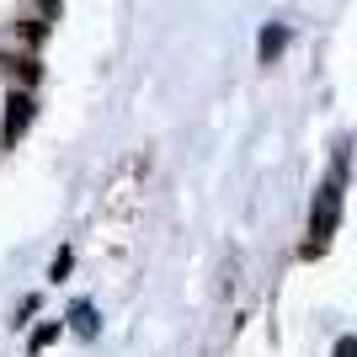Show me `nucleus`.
<instances>
[{
    "label": "nucleus",
    "instance_id": "nucleus-1",
    "mask_svg": "<svg viewBox=\"0 0 357 357\" xmlns=\"http://www.w3.org/2000/svg\"><path fill=\"white\" fill-rule=\"evenodd\" d=\"M336 219H342V181L331 176L326 187H320V197H314V213H310V256H320L331 245Z\"/></svg>",
    "mask_w": 357,
    "mask_h": 357
},
{
    "label": "nucleus",
    "instance_id": "nucleus-2",
    "mask_svg": "<svg viewBox=\"0 0 357 357\" xmlns=\"http://www.w3.org/2000/svg\"><path fill=\"white\" fill-rule=\"evenodd\" d=\"M27 123H32V96H22V91H16L11 102H6V128H0V139H6V144H16Z\"/></svg>",
    "mask_w": 357,
    "mask_h": 357
},
{
    "label": "nucleus",
    "instance_id": "nucleus-3",
    "mask_svg": "<svg viewBox=\"0 0 357 357\" xmlns=\"http://www.w3.org/2000/svg\"><path fill=\"white\" fill-rule=\"evenodd\" d=\"M283 48H288V27L283 22H267V27H261V64H272Z\"/></svg>",
    "mask_w": 357,
    "mask_h": 357
},
{
    "label": "nucleus",
    "instance_id": "nucleus-4",
    "mask_svg": "<svg viewBox=\"0 0 357 357\" xmlns=\"http://www.w3.org/2000/svg\"><path fill=\"white\" fill-rule=\"evenodd\" d=\"M336 357H357V336H342V342H336Z\"/></svg>",
    "mask_w": 357,
    "mask_h": 357
},
{
    "label": "nucleus",
    "instance_id": "nucleus-5",
    "mask_svg": "<svg viewBox=\"0 0 357 357\" xmlns=\"http://www.w3.org/2000/svg\"><path fill=\"white\" fill-rule=\"evenodd\" d=\"M43 11H48V16H54V11H59V0H43Z\"/></svg>",
    "mask_w": 357,
    "mask_h": 357
}]
</instances>
